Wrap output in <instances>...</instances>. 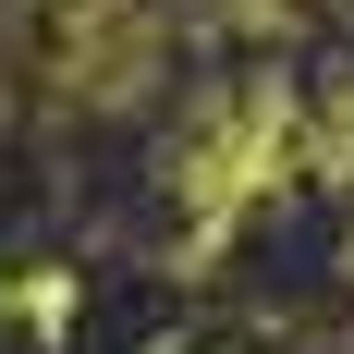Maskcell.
<instances>
[{
	"label": "cell",
	"mask_w": 354,
	"mask_h": 354,
	"mask_svg": "<svg viewBox=\"0 0 354 354\" xmlns=\"http://www.w3.org/2000/svg\"><path fill=\"white\" fill-rule=\"evenodd\" d=\"M293 147H306V98H293L281 73H269V86H232V98H208L183 122L171 183H183V208H196V245H220V232L293 171Z\"/></svg>",
	"instance_id": "obj_1"
}]
</instances>
